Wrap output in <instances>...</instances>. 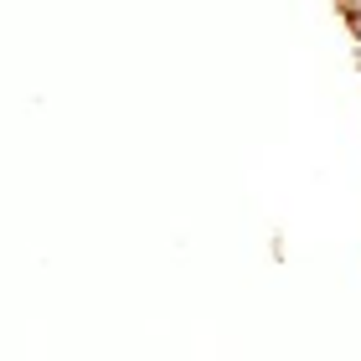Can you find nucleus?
Segmentation results:
<instances>
[{"label":"nucleus","instance_id":"f257e3e1","mask_svg":"<svg viewBox=\"0 0 361 361\" xmlns=\"http://www.w3.org/2000/svg\"><path fill=\"white\" fill-rule=\"evenodd\" d=\"M351 31H356V42H361V6H356V16H351Z\"/></svg>","mask_w":361,"mask_h":361},{"label":"nucleus","instance_id":"f03ea898","mask_svg":"<svg viewBox=\"0 0 361 361\" xmlns=\"http://www.w3.org/2000/svg\"><path fill=\"white\" fill-rule=\"evenodd\" d=\"M356 6H361V0H356Z\"/></svg>","mask_w":361,"mask_h":361}]
</instances>
